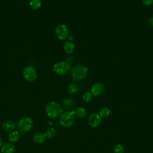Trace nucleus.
Masks as SVG:
<instances>
[{"label": "nucleus", "mask_w": 153, "mask_h": 153, "mask_svg": "<svg viewBox=\"0 0 153 153\" xmlns=\"http://www.w3.org/2000/svg\"><path fill=\"white\" fill-rule=\"evenodd\" d=\"M62 112V109L60 105L54 101L48 102L45 106V112L47 116L51 118H57Z\"/></svg>", "instance_id": "f257e3e1"}, {"label": "nucleus", "mask_w": 153, "mask_h": 153, "mask_svg": "<svg viewBox=\"0 0 153 153\" xmlns=\"http://www.w3.org/2000/svg\"><path fill=\"white\" fill-rule=\"evenodd\" d=\"M29 6L33 10H37L41 7V0H30Z\"/></svg>", "instance_id": "2eb2a0df"}, {"label": "nucleus", "mask_w": 153, "mask_h": 153, "mask_svg": "<svg viewBox=\"0 0 153 153\" xmlns=\"http://www.w3.org/2000/svg\"><path fill=\"white\" fill-rule=\"evenodd\" d=\"M23 76L26 81L29 82L33 81L36 79L37 76L36 71L32 66H26L23 71Z\"/></svg>", "instance_id": "0eeeda50"}, {"label": "nucleus", "mask_w": 153, "mask_h": 153, "mask_svg": "<svg viewBox=\"0 0 153 153\" xmlns=\"http://www.w3.org/2000/svg\"><path fill=\"white\" fill-rule=\"evenodd\" d=\"M2 140L1 139V137H0V147L2 146Z\"/></svg>", "instance_id": "393cba45"}, {"label": "nucleus", "mask_w": 153, "mask_h": 153, "mask_svg": "<svg viewBox=\"0 0 153 153\" xmlns=\"http://www.w3.org/2000/svg\"><path fill=\"white\" fill-rule=\"evenodd\" d=\"M142 3L145 6L149 7L153 4V0H142Z\"/></svg>", "instance_id": "5701e85b"}, {"label": "nucleus", "mask_w": 153, "mask_h": 153, "mask_svg": "<svg viewBox=\"0 0 153 153\" xmlns=\"http://www.w3.org/2000/svg\"><path fill=\"white\" fill-rule=\"evenodd\" d=\"M20 137V134L17 131H12L9 134L8 139L11 142H16Z\"/></svg>", "instance_id": "4468645a"}, {"label": "nucleus", "mask_w": 153, "mask_h": 153, "mask_svg": "<svg viewBox=\"0 0 153 153\" xmlns=\"http://www.w3.org/2000/svg\"><path fill=\"white\" fill-rule=\"evenodd\" d=\"M33 121L29 117H23L20 120L18 123L19 129L23 132L30 131L33 127Z\"/></svg>", "instance_id": "39448f33"}, {"label": "nucleus", "mask_w": 153, "mask_h": 153, "mask_svg": "<svg viewBox=\"0 0 153 153\" xmlns=\"http://www.w3.org/2000/svg\"><path fill=\"white\" fill-rule=\"evenodd\" d=\"M76 115L78 117L83 118V117H85V115L87 114V112H86V110L84 108L79 107V108H78L76 109Z\"/></svg>", "instance_id": "6ab92c4d"}, {"label": "nucleus", "mask_w": 153, "mask_h": 153, "mask_svg": "<svg viewBox=\"0 0 153 153\" xmlns=\"http://www.w3.org/2000/svg\"><path fill=\"white\" fill-rule=\"evenodd\" d=\"M15 151V146L13 143H5L3 144L1 148L2 153H14Z\"/></svg>", "instance_id": "9b49d317"}, {"label": "nucleus", "mask_w": 153, "mask_h": 153, "mask_svg": "<svg viewBox=\"0 0 153 153\" xmlns=\"http://www.w3.org/2000/svg\"><path fill=\"white\" fill-rule=\"evenodd\" d=\"M56 133V131L53 128H50L46 131L45 134H46L47 137H48V138H52L55 136Z\"/></svg>", "instance_id": "412c9836"}, {"label": "nucleus", "mask_w": 153, "mask_h": 153, "mask_svg": "<svg viewBox=\"0 0 153 153\" xmlns=\"http://www.w3.org/2000/svg\"><path fill=\"white\" fill-rule=\"evenodd\" d=\"M78 90V87L76 84L72 83L69 85L68 87V91L71 94H75Z\"/></svg>", "instance_id": "f3484780"}, {"label": "nucleus", "mask_w": 153, "mask_h": 153, "mask_svg": "<svg viewBox=\"0 0 153 153\" xmlns=\"http://www.w3.org/2000/svg\"><path fill=\"white\" fill-rule=\"evenodd\" d=\"M55 33L59 40H65L69 36V30L68 27L64 24L59 25L55 29Z\"/></svg>", "instance_id": "423d86ee"}, {"label": "nucleus", "mask_w": 153, "mask_h": 153, "mask_svg": "<svg viewBox=\"0 0 153 153\" xmlns=\"http://www.w3.org/2000/svg\"><path fill=\"white\" fill-rule=\"evenodd\" d=\"M75 112L72 111H66L61 114L59 121L60 124L65 128L71 127L75 121Z\"/></svg>", "instance_id": "7ed1b4c3"}, {"label": "nucleus", "mask_w": 153, "mask_h": 153, "mask_svg": "<svg viewBox=\"0 0 153 153\" xmlns=\"http://www.w3.org/2000/svg\"><path fill=\"white\" fill-rule=\"evenodd\" d=\"M63 104L65 109H69L74 104V100L71 98H66L65 99L63 100Z\"/></svg>", "instance_id": "dca6fc26"}, {"label": "nucleus", "mask_w": 153, "mask_h": 153, "mask_svg": "<svg viewBox=\"0 0 153 153\" xmlns=\"http://www.w3.org/2000/svg\"><path fill=\"white\" fill-rule=\"evenodd\" d=\"M70 68L69 63L66 62H59L56 63L53 67V71L57 75H64L68 73Z\"/></svg>", "instance_id": "20e7f679"}, {"label": "nucleus", "mask_w": 153, "mask_h": 153, "mask_svg": "<svg viewBox=\"0 0 153 153\" xmlns=\"http://www.w3.org/2000/svg\"><path fill=\"white\" fill-rule=\"evenodd\" d=\"M124 151L123 146L121 144H117L114 148V153H123Z\"/></svg>", "instance_id": "4be33fe9"}, {"label": "nucleus", "mask_w": 153, "mask_h": 153, "mask_svg": "<svg viewBox=\"0 0 153 153\" xmlns=\"http://www.w3.org/2000/svg\"><path fill=\"white\" fill-rule=\"evenodd\" d=\"M101 122V117L99 114L93 113L91 114L88 118V123L90 126L93 128L97 127L99 126Z\"/></svg>", "instance_id": "6e6552de"}, {"label": "nucleus", "mask_w": 153, "mask_h": 153, "mask_svg": "<svg viewBox=\"0 0 153 153\" xmlns=\"http://www.w3.org/2000/svg\"><path fill=\"white\" fill-rule=\"evenodd\" d=\"M46 139H47V136L45 133H44L40 131H37L35 133L33 136V139L34 142H35L37 143H42L44 142Z\"/></svg>", "instance_id": "9d476101"}, {"label": "nucleus", "mask_w": 153, "mask_h": 153, "mask_svg": "<svg viewBox=\"0 0 153 153\" xmlns=\"http://www.w3.org/2000/svg\"><path fill=\"white\" fill-rule=\"evenodd\" d=\"M69 41H72V39H74V37H72V36H69Z\"/></svg>", "instance_id": "a878e982"}, {"label": "nucleus", "mask_w": 153, "mask_h": 153, "mask_svg": "<svg viewBox=\"0 0 153 153\" xmlns=\"http://www.w3.org/2000/svg\"><path fill=\"white\" fill-rule=\"evenodd\" d=\"M148 23L149 26L153 27V16L150 17L148 20Z\"/></svg>", "instance_id": "b1692460"}, {"label": "nucleus", "mask_w": 153, "mask_h": 153, "mask_svg": "<svg viewBox=\"0 0 153 153\" xmlns=\"http://www.w3.org/2000/svg\"><path fill=\"white\" fill-rule=\"evenodd\" d=\"M88 74V69L82 65H76L72 68L71 78L74 81H79L86 77Z\"/></svg>", "instance_id": "f03ea898"}, {"label": "nucleus", "mask_w": 153, "mask_h": 153, "mask_svg": "<svg viewBox=\"0 0 153 153\" xmlns=\"http://www.w3.org/2000/svg\"><path fill=\"white\" fill-rule=\"evenodd\" d=\"M2 128L7 132H11L14 129L15 125L12 121L7 120L2 123Z\"/></svg>", "instance_id": "ddd939ff"}, {"label": "nucleus", "mask_w": 153, "mask_h": 153, "mask_svg": "<svg viewBox=\"0 0 153 153\" xmlns=\"http://www.w3.org/2000/svg\"><path fill=\"white\" fill-rule=\"evenodd\" d=\"M75 44L70 41H66L63 45V49L65 51L69 54L73 53L74 51H75Z\"/></svg>", "instance_id": "f8f14e48"}, {"label": "nucleus", "mask_w": 153, "mask_h": 153, "mask_svg": "<svg viewBox=\"0 0 153 153\" xmlns=\"http://www.w3.org/2000/svg\"><path fill=\"white\" fill-rule=\"evenodd\" d=\"M110 113H111L110 109L107 107H104L100 109L99 115L101 117H107L110 115Z\"/></svg>", "instance_id": "a211bd4d"}, {"label": "nucleus", "mask_w": 153, "mask_h": 153, "mask_svg": "<svg viewBox=\"0 0 153 153\" xmlns=\"http://www.w3.org/2000/svg\"><path fill=\"white\" fill-rule=\"evenodd\" d=\"M82 99L85 102H90L92 99V94L89 91H86L82 95Z\"/></svg>", "instance_id": "aec40b11"}, {"label": "nucleus", "mask_w": 153, "mask_h": 153, "mask_svg": "<svg viewBox=\"0 0 153 153\" xmlns=\"http://www.w3.org/2000/svg\"><path fill=\"white\" fill-rule=\"evenodd\" d=\"M104 92V86L102 84L96 82L94 84L91 88V93L94 96H99Z\"/></svg>", "instance_id": "1a4fd4ad"}]
</instances>
